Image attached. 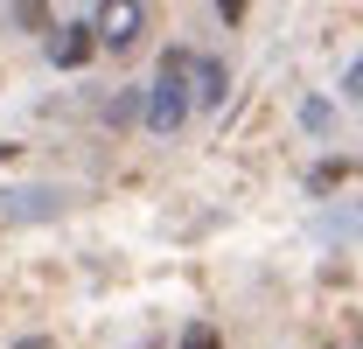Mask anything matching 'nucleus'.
I'll return each instance as SVG.
<instances>
[{
	"label": "nucleus",
	"mask_w": 363,
	"mask_h": 349,
	"mask_svg": "<svg viewBox=\"0 0 363 349\" xmlns=\"http://www.w3.org/2000/svg\"><path fill=\"white\" fill-rule=\"evenodd\" d=\"M189 70H196V56H189L182 43L161 56V77L147 84V112H140L154 140H175V133H182V119H189V105H196V98H189Z\"/></svg>",
	"instance_id": "nucleus-1"
},
{
	"label": "nucleus",
	"mask_w": 363,
	"mask_h": 349,
	"mask_svg": "<svg viewBox=\"0 0 363 349\" xmlns=\"http://www.w3.org/2000/svg\"><path fill=\"white\" fill-rule=\"evenodd\" d=\"M91 35H98V49H112V56L140 49V35H147V0H98Z\"/></svg>",
	"instance_id": "nucleus-2"
},
{
	"label": "nucleus",
	"mask_w": 363,
	"mask_h": 349,
	"mask_svg": "<svg viewBox=\"0 0 363 349\" xmlns=\"http://www.w3.org/2000/svg\"><path fill=\"white\" fill-rule=\"evenodd\" d=\"M91 49H98L91 21H63V28H49V63H56V70H77V63H91Z\"/></svg>",
	"instance_id": "nucleus-3"
},
{
	"label": "nucleus",
	"mask_w": 363,
	"mask_h": 349,
	"mask_svg": "<svg viewBox=\"0 0 363 349\" xmlns=\"http://www.w3.org/2000/svg\"><path fill=\"white\" fill-rule=\"evenodd\" d=\"M0 210L14 223H43V217L63 210V196H56V189H14V196H0Z\"/></svg>",
	"instance_id": "nucleus-4"
},
{
	"label": "nucleus",
	"mask_w": 363,
	"mask_h": 349,
	"mask_svg": "<svg viewBox=\"0 0 363 349\" xmlns=\"http://www.w3.org/2000/svg\"><path fill=\"white\" fill-rule=\"evenodd\" d=\"M189 98H196V105H224V98H230V70L217 63V56H196V70H189Z\"/></svg>",
	"instance_id": "nucleus-5"
},
{
	"label": "nucleus",
	"mask_w": 363,
	"mask_h": 349,
	"mask_svg": "<svg viewBox=\"0 0 363 349\" xmlns=\"http://www.w3.org/2000/svg\"><path fill=\"white\" fill-rule=\"evenodd\" d=\"M140 112H147V91H133V84H119L105 105H98V119H105V126H133Z\"/></svg>",
	"instance_id": "nucleus-6"
},
{
	"label": "nucleus",
	"mask_w": 363,
	"mask_h": 349,
	"mask_svg": "<svg viewBox=\"0 0 363 349\" xmlns=\"http://www.w3.org/2000/svg\"><path fill=\"white\" fill-rule=\"evenodd\" d=\"M335 182H350V161H321V168L308 174V189H315V196H328Z\"/></svg>",
	"instance_id": "nucleus-7"
},
{
	"label": "nucleus",
	"mask_w": 363,
	"mask_h": 349,
	"mask_svg": "<svg viewBox=\"0 0 363 349\" xmlns=\"http://www.w3.org/2000/svg\"><path fill=\"white\" fill-rule=\"evenodd\" d=\"M14 21L35 28V35H49V7H43V0H14Z\"/></svg>",
	"instance_id": "nucleus-8"
},
{
	"label": "nucleus",
	"mask_w": 363,
	"mask_h": 349,
	"mask_svg": "<svg viewBox=\"0 0 363 349\" xmlns=\"http://www.w3.org/2000/svg\"><path fill=\"white\" fill-rule=\"evenodd\" d=\"M182 349H224V336H217V328H210V321H196V328H189V336H182Z\"/></svg>",
	"instance_id": "nucleus-9"
},
{
	"label": "nucleus",
	"mask_w": 363,
	"mask_h": 349,
	"mask_svg": "<svg viewBox=\"0 0 363 349\" xmlns=\"http://www.w3.org/2000/svg\"><path fill=\"white\" fill-rule=\"evenodd\" d=\"M301 119H308V133H321V126H328V98H308V105H301Z\"/></svg>",
	"instance_id": "nucleus-10"
},
{
	"label": "nucleus",
	"mask_w": 363,
	"mask_h": 349,
	"mask_svg": "<svg viewBox=\"0 0 363 349\" xmlns=\"http://www.w3.org/2000/svg\"><path fill=\"white\" fill-rule=\"evenodd\" d=\"M342 98H363V63H350V70H342Z\"/></svg>",
	"instance_id": "nucleus-11"
},
{
	"label": "nucleus",
	"mask_w": 363,
	"mask_h": 349,
	"mask_svg": "<svg viewBox=\"0 0 363 349\" xmlns=\"http://www.w3.org/2000/svg\"><path fill=\"white\" fill-rule=\"evenodd\" d=\"M217 14H224L230 28H238V21H245V0H217Z\"/></svg>",
	"instance_id": "nucleus-12"
},
{
	"label": "nucleus",
	"mask_w": 363,
	"mask_h": 349,
	"mask_svg": "<svg viewBox=\"0 0 363 349\" xmlns=\"http://www.w3.org/2000/svg\"><path fill=\"white\" fill-rule=\"evenodd\" d=\"M14 349H49V336H28V343H14Z\"/></svg>",
	"instance_id": "nucleus-13"
}]
</instances>
